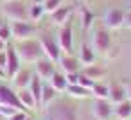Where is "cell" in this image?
Instances as JSON below:
<instances>
[{"instance_id":"44dd1931","label":"cell","mask_w":131,"mask_h":120,"mask_svg":"<svg viewBox=\"0 0 131 120\" xmlns=\"http://www.w3.org/2000/svg\"><path fill=\"white\" fill-rule=\"evenodd\" d=\"M79 61H81L83 66L95 63V50H93V47H90L88 43H83L81 50H79Z\"/></svg>"},{"instance_id":"8d00e7d4","label":"cell","mask_w":131,"mask_h":120,"mask_svg":"<svg viewBox=\"0 0 131 120\" xmlns=\"http://www.w3.org/2000/svg\"><path fill=\"white\" fill-rule=\"evenodd\" d=\"M126 90H127V99L131 100V82H127V84H126Z\"/></svg>"},{"instance_id":"9a60e30c","label":"cell","mask_w":131,"mask_h":120,"mask_svg":"<svg viewBox=\"0 0 131 120\" xmlns=\"http://www.w3.org/2000/svg\"><path fill=\"white\" fill-rule=\"evenodd\" d=\"M16 95H18V102H20L22 109H25V111L38 109L36 99L32 97V93H31V90H29V88H20V90L16 91Z\"/></svg>"},{"instance_id":"8fae6325","label":"cell","mask_w":131,"mask_h":120,"mask_svg":"<svg viewBox=\"0 0 131 120\" xmlns=\"http://www.w3.org/2000/svg\"><path fill=\"white\" fill-rule=\"evenodd\" d=\"M54 72H56V63L50 61V59L45 57V56L34 63V74H36L41 81H49V79L54 75Z\"/></svg>"},{"instance_id":"30bf717a","label":"cell","mask_w":131,"mask_h":120,"mask_svg":"<svg viewBox=\"0 0 131 120\" xmlns=\"http://www.w3.org/2000/svg\"><path fill=\"white\" fill-rule=\"evenodd\" d=\"M124 15L126 13L120 11V9H117V7L108 9L106 15H104V27L108 31H117V29L124 27Z\"/></svg>"},{"instance_id":"f6af8a7d","label":"cell","mask_w":131,"mask_h":120,"mask_svg":"<svg viewBox=\"0 0 131 120\" xmlns=\"http://www.w3.org/2000/svg\"><path fill=\"white\" fill-rule=\"evenodd\" d=\"M129 120H131V118H129Z\"/></svg>"},{"instance_id":"9c48e42d","label":"cell","mask_w":131,"mask_h":120,"mask_svg":"<svg viewBox=\"0 0 131 120\" xmlns=\"http://www.w3.org/2000/svg\"><path fill=\"white\" fill-rule=\"evenodd\" d=\"M92 113L95 120H110L113 116V104L108 99H95L92 104Z\"/></svg>"},{"instance_id":"4fadbf2b","label":"cell","mask_w":131,"mask_h":120,"mask_svg":"<svg viewBox=\"0 0 131 120\" xmlns=\"http://www.w3.org/2000/svg\"><path fill=\"white\" fill-rule=\"evenodd\" d=\"M0 106H13V107L22 109V106L18 102L16 90H13L11 86L4 84V82H0Z\"/></svg>"},{"instance_id":"d6a6232c","label":"cell","mask_w":131,"mask_h":120,"mask_svg":"<svg viewBox=\"0 0 131 120\" xmlns=\"http://www.w3.org/2000/svg\"><path fill=\"white\" fill-rule=\"evenodd\" d=\"M77 79H79V72L67 74V81H68V84H77Z\"/></svg>"},{"instance_id":"4316f807","label":"cell","mask_w":131,"mask_h":120,"mask_svg":"<svg viewBox=\"0 0 131 120\" xmlns=\"http://www.w3.org/2000/svg\"><path fill=\"white\" fill-rule=\"evenodd\" d=\"M47 13H45V7H43V4H40V2H34L32 6H29V20L31 22H40L43 16H45Z\"/></svg>"},{"instance_id":"60d3db41","label":"cell","mask_w":131,"mask_h":120,"mask_svg":"<svg viewBox=\"0 0 131 120\" xmlns=\"http://www.w3.org/2000/svg\"><path fill=\"white\" fill-rule=\"evenodd\" d=\"M127 6H129V9H131V0H129V4H127Z\"/></svg>"},{"instance_id":"cb8c5ba5","label":"cell","mask_w":131,"mask_h":120,"mask_svg":"<svg viewBox=\"0 0 131 120\" xmlns=\"http://www.w3.org/2000/svg\"><path fill=\"white\" fill-rule=\"evenodd\" d=\"M93 20H95V16H93V13H92L90 9H86V7H79V22H81V27H83L84 31L92 29Z\"/></svg>"},{"instance_id":"8992f818","label":"cell","mask_w":131,"mask_h":120,"mask_svg":"<svg viewBox=\"0 0 131 120\" xmlns=\"http://www.w3.org/2000/svg\"><path fill=\"white\" fill-rule=\"evenodd\" d=\"M58 43H59V49L61 52H72L74 49V27H72V22H65L63 25H59V31H58Z\"/></svg>"},{"instance_id":"603a6c76","label":"cell","mask_w":131,"mask_h":120,"mask_svg":"<svg viewBox=\"0 0 131 120\" xmlns=\"http://www.w3.org/2000/svg\"><path fill=\"white\" fill-rule=\"evenodd\" d=\"M65 93L70 99H86V97H90V90L84 88V86H81V84H68V88H67Z\"/></svg>"},{"instance_id":"3957f363","label":"cell","mask_w":131,"mask_h":120,"mask_svg":"<svg viewBox=\"0 0 131 120\" xmlns=\"http://www.w3.org/2000/svg\"><path fill=\"white\" fill-rule=\"evenodd\" d=\"M2 13H4V18H7L9 22L29 20V6L24 0H9V2H4Z\"/></svg>"},{"instance_id":"74e56055","label":"cell","mask_w":131,"mask_h":120,"mask_svg":"<svg viewBox=\"0 0 131 120\" xmlns=\"http://www.w3.org/2000/svg\"><path fill=\"white\" fill-rule=\"evenodd\" d=\"M0 77H6V72H4L2 68H0Z\"/></svg>"},{"instance_id":"f35d334b","label":"cell","mask_w":131,"mask_h":120,"mask_svg":"<svg viewBox=\"0 0 131 120\" xmlns=\"http://www.w3.org/2000/svg\"><path fill=\"white\" fill-rule=\"evenodd\" d=\"M25 120H34V118H32V116H29V115H27V116H25Z\"/></svg>"},{"instance_id":"d590c367","label":"cell","mask_w":131,"mask_h":120,"mask_svg":"<svg viewBox=\"0 0 131 120\" xmlns=\"http://www.w3.org/2000/svg\"><path fill=\"white\" fill-rule=\"evenodd\" d=\"M7 49V43L4 41V40H0V52H2V50H6Z\"/></svg>"},{"instance_id":"d4e9b609","label":"cell","mask_w":131,"mask_h":120,"mask_svg":"<svg viewBox=\"0 0 131 120\" xmlns=\"http://www.w3.org/2000/svg\"><path fill=\"white\" fill-rule=\"evenodd\" d=\"M41 88H43V81L34 74L32 75V79H31V84H29V90H31V93H32V97L36 99V104H38V107H40V100H41Z\"/></svg>"},{"instance_id":"836d02e7","label":"cell","mask_w":131,"mask_h":120,"mask_svg":"<svg viewBox=\"0 0 131 120\" xmlns=\"http://www.w3.org/2000/svg\"><path fill=\"white\" fill-rule=\"evenodd\" d=\"M124 27H127V29H131V9L124 15Z\"/></svg>"},{"instance_id":"b9f144b4","label":"cell","mask_w":131,"mask_h":120,"mask_svg":"<svg viewBox=\"0 0 131 120\" xmlns=\"http://www.w3.org/2000/svg\"><path fill=\"white\" fill-rule=\"evenodd\" d=\"M2 2H9V0H2Z\"/></svg>"},{"instance_id":"277c9868","label":"cell","mask_w":131,"mask_h":120,"mask_svg":"<svg viewBox=\"0 0 131 120\" xmlns=\"http://www.w3.org/2000/svg\"><path fill=\"white\" fill-rule=\"evenodd\" d=\"M40 45H41V50H43V56L49 57L50 61L58 63L59 56H61V49H59V43H58V38L52 36L50 32H43L40 38Z\"/></svg>"},{"instance_id":"4dcf8cb0","label":"cell","mask_w":131,"mask_h":120,"mask_svg":"<svg viewBox=\"0 0 131 120\" xmlns=\"http://www.w3.org/2000/svg\"><path fill=\"white\" fill-rule=\"evenodd\" d=\"M16 109H18V107H13V106H0V115H2V118L6 120V118H9Z\"/></svg>"},{"instance_id":"d6986e66","label":"cell","mask_w":131,"mask_h":120,"mask_svg":"<svg viewBox=\"0 0 131 120\" xmlns=\"http://www.w3.org/2000/svg\"><path fill=\"white\" fill-rule=\"evenodd\" d=\"M49 82L52 84V88H54L58 93H65V91H67V88H68L67 74H65V72H59V70H56V72H54V75L49 79Z\"/></svg>"},{"instance_id":"5bb4252c","label":"cell","mask_w":131,"mask_h":120,"mask_svg":"<svg viewBox=\"0 0 131 120\" xmlns=\"http://www.w3.org/2000/svg\"><path fill=\"white\" fill-rule=\"evenodd\" d=\"M72 13H74V6H59L54 13H50L49 16H50V20H52V23H56V25H63L65 22H68L70 20V16H72Z\"/></svg>"},{"instance_id":"83f0119b","label":"cell","mask_w":131,"mask_h":120,"mask_svg":"<svg viewBox=\"0 0 131 120\" xmlns=\"http://www.w3.org/2000/svg\"><path fill=\"white\" fill-rule=\"evenodd\" d=\"M63 4H65V0H45V2H43V7H45V13L50 15V13H54L59 6H63Z\"/></svg>"},{"instance_id":"7402d4cb","label":"cell","mask_w":131,"mask_h":120,"mask_svg":"<svg viewBox=\"0 0 131 120\" xmlns=\"http://www.w3.org/2000/svg\"><path fill=\"white\" fill-rule=\"evenodd\" d=\"M83 74H86V75H88L90 79H93V81H99V79H102V77L106 75V66L92 63V65H86V66H84Z\"/></svg>"},{"instance_id":"ac0fdd59","label":"cell","mask_w":131,"mask_h":120,"mask_svg":"<svg viewBox=\"0 0 131 120\" xmlns=\"http://www.w3.org/2000/svg\"><path fill=\"white\" fill-rule=\"evenodd\" d=\"M113 116L117 120H129L131 118V100L126 99L122 102L113 104Z\"/></svg>"},{"instance_id":"2e32d148","label":"cell","mask_w":131,"mask_h":120,"mask_svg":"<svg viewBox=\"0 0 131 120\" xmlns=\"http://www.w3.org/2000/svg\"><path fill=\"white\" fill-rule=\"evenodd\" d=\"M32 75H34V72H31L29 68H24V66H22V68L15 74V77L11 79V82H13V86H15L16 90H20V88H29Z\"/></svg>"},{"instance_id":"ab89813d","label":"cell","mask_w":131,"mask_h":120,"mask_svg":"<svg viewBox=\"0 0 131 120\" xmlns=\"http://www.w3.org/2000/svg\"><path fill=\"white\" fill-rule=\"evenodd\" d=\"M2 25H4V20H2V18H0V27H2Z\"/></svg>"},{"instance_id":"5b68a950","label":"cell","mask_w":131,"mask_h":120,"mask_svg":"<svg viewBox=\"0 0 131 120\" xmlns=\"http://www.w3.org/2000/svg\"><path fill=\"white\" fill-rule=\"evenodd\" d=\"M11 25V34L16 41L20 40H27V38H34L38 32V27L34 25V22L31 20H24V22H9Z\"/></svg>"},{"instance_id":"7bdbcfd3","label":"cell","mask_w":131,"mask_h":120,"mask_svg":"<svg viewBox=\"0 0 131 120\" xmlns=\"http://www.w3.org/2000/svg\"><path fill=\"white\" fill-rule=\"evenodd\" d=\"M0 120H4V118H2V115H0Z\"/></svg>"},{"instance_id":"7c38bea8","label":"cell","mask_w":131,"mask_h":120,"mask_svg":"<svg viewBox=\"0 0 131 120\" xmlns=\"http://www.w3.org/2000/svg\"><path fill=\"white\" fill-rule=\"evenodd\" d=\"M58 65H59L61 72H65V74L81 72V66H83L81 61H79V57L72 56L70 52H61V56H59V59H58Z\"/></svg>"},{"instance_id":"52a82bcc","label":"cell","mask_w":131,"mask_h":120,"mask_svg":"<svg viewBox=\"0 0 131 120\" xmlns=\"http://www.w3.org/2000/svg\"><path fill=\"white\" fill-rule=\"evenodd\" d=\"M92 47H93V50H97V52H101V54H104V56H106V52L111 49V34H110V31H108L106 27L95 29Z\"/></svg>"},{"instance_id":"f1b7e54d","label":"cell","mask_w":131,"mask_h":120,"mask_svg":"<svg viewBox=\"0 0 131 120\" xmlns=\"http://www.w3.org/2000/svg\"><path fill=\"white\" fill-rule=\"evenodd\" d=\"M11 38H13V34H11V25L4 22V25L0 27V40H4L6 43H9Z\"/></svg>"},{"instance_id":"ba28073f","label":"cell","mask_w":131,"mask_h":120,"mask_svg":"<svg viewBox=\"0 0 131 120\" xmlns=\"http://www.w3.org/2000/svg\"><path fill=\"white\" fill-rule=\"evenodd\" d=\"M22 68V59L15 47L6 49V79H13L15 74Z\"/></svg>"},{"instance_id":"6da1fadb","label":"cell","mask_w":131,"mask_h":120,"mask_svg":"<svg viewBox=\"0 0 131 120\" xmlns=\"http://www.w3.org/2000/svg\"><path fill=\"white\" fill-rule=\"evenodd\" d=\"M43 120H79V113L72 100L56 99L43 107Z\"/></svg>"},{"instance_id":"484cf974","label":"cell","mask_w":131,"mask_h":120,"mask_svg":"<svg viewBox=\"0 0 131 120\" xmlns=\"http://www.w3.org/2000/svg\"><path fill=\"white\" fill-rule=\"evenodd\" d=\"M108 91H110V84L95 81L93 86H92V90H90V95L93 99H108Z\"/></svg>"},{"instance_id":"ee69618b","label":"cell","mask_w":131,"mask_h":120,"mask_svg":"<svg viewBox=\"0 0 131 120\" xmlns=\"http://www.w3.org/2000/svg\"><path fill=\"white\" fill-rule=\"evenodd\" d=\"M0 79H2V77H0ZM0 82H2V81H0Z\"/></svg>"},{"instance_id":"7a4b0ae2","label":"cell","mask_w":131,"mask_h":120,"mask_svg":"<svg viewBox=\"0 0 131 120\" xmlns=\"http://www.w3.org/2000/svg\"><path fill=\"white\" fill-rule=\"evenodd\" d=\"M22 63H36L38 59L43 57V50H41V45H40V40L38 38H27V40H20L16 45H15Z\"/></svg>"},{"instance_id":"ffe728a7","label":"cell","mask_w":131,"mask_h":120,"mask_svg":"<svg viewBox=\"0 0 131 120\" xmlns=\"http://www.w3.org/2000/svg\"><path fill=\"white\" fill-rule=\"evenodd\" d=\"M58 99V91L52 88V84L49 81H43V88H41V100H40V107H47L52 100Z\"/></svg>"},{"instance_id":"e575fe53","label":"cell","mask_w":131,"mask_h":120,"mask_svg":"<svg viewBox=\"0 0 131 120\" xmlns=\"http://www.w3.org/2000/svg\"><path fill=\"white\" fill-rule=\"evenodd\" d=\"M0 68L6 72V50L0 52Z\"/></svg>"},{"instance_id":"1f68e13d","label":"cell","mask_w":131,"mask_h":120,"mask_svg":"<svg viewBox=\"0 0 131 120\" xmlns=\"http://www.w3.org/2000/svg\"><path fill=\"white\" fill-rule=\"evenodd\" d=\"M25 116H27V111L25 109H16L9 118H6V120H25Z\"/></svg>"},{"instance_id":"e0dca14e","label":"cell","mask_w":131,"mask_h":120,"mask_svg":"<svg viewBox=\"0 0 131 120\" xmlns=\"http://www.w3.org/2000/svg\"><path fill=\"white\" fill-rule=\"evenodd\" d=\"M127 99V90H126V84H117V82H111L110 84V91H108V100L111 104H117V102H122Z\"/></svg>"},{"instance_id":"f546056e","label":"cell","mask_w":131,"mask_h":120,"mask_svg":"<svg viewBox=\"0 0 131 120\" xmlns=\"http://www.w3.org/2000/svg\"><path fill=\"white\" fill-rule=\"evenodd\" d=\"M93 79H90L86 74H83V72H79V79H77V84H81V86H84V88H88V90H92V86H93Z\"/></svg>"}]
</instances>
